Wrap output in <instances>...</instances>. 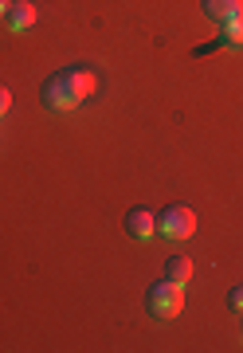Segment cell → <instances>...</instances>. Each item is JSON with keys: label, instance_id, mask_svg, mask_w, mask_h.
<instances>
[{"label": "cell", "instance_id": "cell-1", "mask_svg": "<svg viewBox=\"0 0 243 353\" xmlns=\"http://www.w3.org/2000/svg\"><path fill=\"white\" fill-rule=\"evenodd\" d=\"M98 87V79L90 75L87 67H67V71H55L47 83H43V106L55 114L75 110L78 102H87Z\"/></svg>", "mask_w": 243, "mask_h": 353}, {"label": "cell", "instance_id": "cell-2", "mask_svg": "<svg viewBox=\"0 0 243 353\" xmlns=\"http://www.w3.org/2000/svg\"><path fill=\"white\" fill-rule=\"evenodd\" d=\"M145 306H149V314L154 318H177L180 310H184V287H177V283H169V279H161V283H154V287L145 290Z\"/></svg>", "mask_w": 243, "mask_h": 353}, {"label": "cell", "instance_id": "cell-3", "mask_svg": "<svg viewBox=\"0 0 243 353\" xmlns=\"http://www.w3.org/2000/svg\"><path fill=\"white\" fill-rule=\"evenodd\" d=\"M157 232L169 240H189L196 232V212L189 204H169L165 212H157Z\"/></svg>", "mask_w": 243, "mask_h": 353}, {"label": "cell", "instance_id": "cell-4", "mask_svg": "<svg viewBox=\"0 0 243 353\" xmlns=\"http://www.w3.org/2000/svg\"><path fill=\"white\" fill-rule=\"evenodd\" d=\"M126 232L134 236V240H154L157 236V212L154 208H129Z\"/></svg>", "mask_w": 243, "mask_h": 353}, {"label": "cell", "instance_id": "cell-5", "mask_svg": "<svg viewBox=\"0 0 243 353\" xmlns=\"http://www.w3.org/2000/svg\"><path fill=\"white\" fill-rule=\"evenodd\" d=\"M4 24H8V32H28L36 24V4L32 0H12L8 12H4Z\"/></svg>", "mask_w": 243, "mask_h": 353}, {"label": "cell", "instance_id": "cell-6", "mask_svg": "<svg viewBox=\"0 0 243 353\" xmlns=\"http://www.w3.org/2000/svg\"><path fill=\"white\" fill-rule=\"evenodd\" d=\"M204 16L212 20V24L240 20V16H243V0H204Z\"/></svg>", "mask_w": 243, "mask_h": 353}, {"label": "cell", "instance_id": "cell-7", "mask_svg": "<svg viewBox=\"0 0 243 353\" xmlns=\"http://www.w3.org/2000/svg\"><path fill=\"white\" fill-rule=\"evenodd\" d=\"M165 279H169V283H177V287H189V279H192V263L184 259V255H169V263H165Z\"/></svg>", "mask_w": 243, "mask_h": 353}, {"label": "cell", "instance_id": "cell-8", "mask_svg": "<svg viewBox=\"0 0 243 353\" xmlns=\"http://www.w3.org/2000/svg\"><path fill=\"white\" fill-rule=\"evenodd\" d=\"M220 43H224V48H243V16L220 24Z\"/></svg>", "mask_w": 243, "mask_h": 353}, {"label": "cell", "instance_id": "cell-9", "mask_svg": "<svg viewBox=\"0 0 243 353\" xmlns=\"http://www.w3.org/2000/svg\"><path fill=\"white\" fill-rule=\"evenodd\" d=\"M228 306L235 310V314H243V287H231V294H228Z\"/></svg>", "mask_w": 243, "mask_h": 353}, {"label": "cell", "instance_id": "cell-10", "mask_svg": "<svg viewBox=\"0 0 243 353\" xmlns=\"http://www.w3.org/2000/svg\"><path fill=\"white\" fill-rule=\"evenodd\" d=\"M8 110H12V90H8V87H0V118H4Z\"/></svg>", "mask_w": 243, "mask_h": 353}, {"label": "cell", "instance_id": "cell-11", "mask_svg": "<svg viewBox=\"0 0 243 353\" xmlns=\"http://www.w3.org/2000/svg\"><path fill=\"white\" fill-rule=\"evenodd\" d=\"M8 4H12V0H0V16L8 12Z\"/></svg>", "mask_w": 243, "mask_h": 353}]
</instances>
